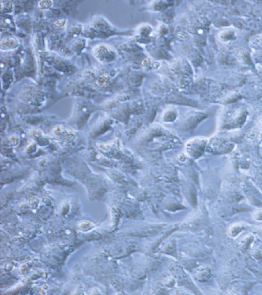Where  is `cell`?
Returning <instances> with one entry per match:
<instances>
[{
	"label": "cell",
	"instance_id": "1",
	"mask_svg": "<svg viewBox=\"0 0 262 295\" xmlns=\"http://www.w3.org/2000/svg\"><path fill=\"white\" fill-rule=\"evenodd\" d=\"M18 45V42L13 38H4L1 42V48L7 50L15 48Z\"/></svg>",
	"mask_w": 262,
	"mask_h": 295
},
{
	"label": "cell",
	"instance_id": "2",
	"mask_svg": "<svg viewBox=\"0 0 262 295\" xmlns=\"http://www.w3.org/2000/svg\"><path fill=\"white\" fill-rule=\"evenodd\" d=\"M108 49L104 45H98L93 49V52L97 58L102 59L108 53Z\"/></svg>",
	"mask_w": 262,
	"mask_h": 295
},
{
	"label": "cell",
	"instance_id": "3",
	"mask_svg": "<svg viewBox=\"0 0 262 295\" xmlns=\"http://www.w3.org/2000/svg\"><path fill=\"white\" fill-rule=\"evenodd\" d=\"M109 77L108 75L104 74L99 76L97 79V84L100 86H104L108 83Z\"/></svg>",
	"mask_w": 262,
	"mask_h": 295
},
{
	"label": "cell",
	"instance_id": "4",
	"mask_svg": "<svg viewBox=\"0 0 262 295\" xmlns=\"http://www.w3.org/2000/svg\"><path fill=\"white\" fill-rule=\"evenodd\" d=\"M9 141L11 145L15 147L19 145L20 143V138L18 135L14 134L11 135L9 137Z\"/></svg>",
	"mask_w": 262,
	"mask_h": 295
},
{
	"label": "cell",
	"instance_id": "5",
	"mask_svg": "<svg viewBox=\"0 0 262 295\" xmlns=\"http://www.w3.org/2000/svg\"><path fill=\"white\" fill-rule=\"evenodd\" d=\"M53 2L51 1H40L38 2V7L41 9H47L51 7Z\"/></svg>",
	"mask_w": 262,
	"mask_h": 295
},
{
	"label": "cell",
	"instance_id": "6",
	"mask_svg": "<svg viewBox=\"0 0 262 295\" xmlns=\"http://www.w3.org/2000/svg\"><path fill=\"white\" fill-rule=\"evenodd\" d=\"M63 131H64V130H63V127L61 125H59V126H57L56 127L54 128L53 130V133L56 138H61V137Z\"/></svg>",
	"mask_w": 262,
	"mask_h": 295
},
{
	"label": "cell",
	"instance_id": "7",
	"mask_svg": "<svg viewBox=\"0 0 262 295\" xmlns=\"http://www.w3.org/2000/svg\"><path fill=\"white\" fill-rule=\"evenodd\" d=\"M29 134L31 138L36 140L38 138H41L42 136V132L40 130H32L29 132Z\"/></svg>",
	"mask_w": 262,
	"mask_h": 295
},
{
	"label": "cell",
	"instance_id": "8",
	"mask_svg": "<svg viewBox=\"0 0 262 295\" xmlns=\"http://www.w3.org/2000/svg\"><path fill=\"white\" fill-rule=\"evenodd\" d=\"M1 11H2L3 10V9H4V11L5 10H7L8 8L9 9V10H11V8H12V5L11 4L9 3V2H3L1 1Z\"/></svg>",
	"mask_w": 262,
	"mask_h": 295
},
{
	"label": "cell",
	"instance_id": "9",
	"mask_svg": "<svg viewBox=\"0 0 262 295\" xmlns=\"http://www.w3.org/2000/svg\"><path fill=\"white\" fill-rule=\"evenodd\" d=\"M39 204V200L38 199L34 198L31 199L30 200V205L32 207H36L38 206Z\"/></svg>",
	"mask_w": 262,
	"mask_h": 295
},
{
	"label": "cell",
	"instance_id": "10",
	"mask_svg": "<svg viewBox=\"0 0 262 295\" xmlns=\"http://www.w3.org/2000/svg\"><path fill=\"white\" fill-rule=\"evenodd\" d=\"M99 150H101L102 151H106L107 150V147L103 143H97L96 144Z\"/></svg>",
	"mask_w": 262,
	"mask_h": 295
},
{
	"label": "cell",
	"instance_id": "11",
	"mask_svg": "<svg viewBox=\"0 0 262 295\" xmlns=\"http://www.w3.org/2000/svg\"><path fill=\"white\" fill-rule=\"evenodd\" d=\"M65 23V20L64 19H59V20L56 21L54 22L55 25L57 26H62L64 25Z\"/></svg>",
	"mask_w": 262,
	"mask_h": 295
}]
</instances>
